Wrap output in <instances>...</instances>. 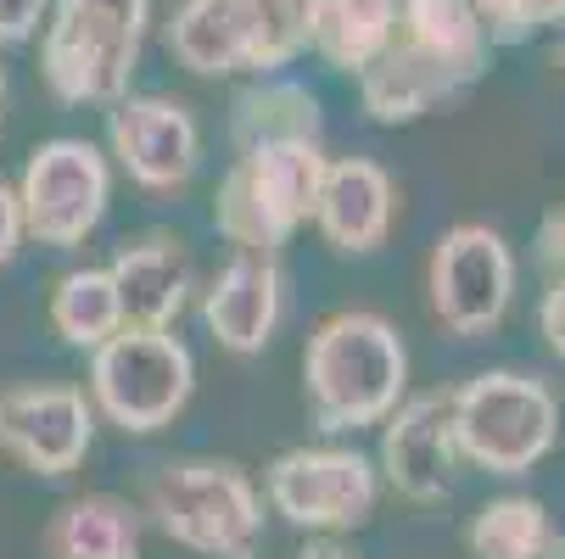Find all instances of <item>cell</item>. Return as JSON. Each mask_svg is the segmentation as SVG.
<instances>
[{
	"label": "cell",
	"instance_id": "obj_1",
	"mask_svg": "<svg viewBox=\"0 0 565 559\" xmlns=\"http://www.w3.org/2000/svg\"><path fill=\"white\" fill-rule=\"evenodd\" d=\"M488 73V29L470 0H397L392 45L359 73V96L375 123H415L465 96Z\"/></svg>",
	"mask_w": 565,
	"mask_h": 559
},
{
	"label": "cell",
	"instance_id": "obj_2",
	"mask_svg": "<svg viewBox=\"0 0 565 559\" xmlns=\"http://www.w3.org/2000/svg\"><path fill=\"white\" fill-rule=\"evenodd\" d=\"M403 386H409V353L381 313L348 308L308 336L302 391L319 431L381 426L403 404Z\"/></svg>",
	"mask_w": 565,
	"mask_h": 559
},
{
	"label": "cell",
	"instance_id": "obj_3",
	"mask_svg": "<svg viewBox=\"0 0 565 559\" xmlns=\"http://www.w3.org/2000/svg\"><path fill=\"white\" fill-rule=\"evenodd\" d=\"M326 146L319 140H264L235 151L230 174L213 196V224L235 252L275 258L291 235L313 218L319 180H326Z\"/></svg>",
	"mask_w": 565,
	"mask_h": 559
},
{
	"label": "cell",
	"instance_id": "obj_4",
	"mask_svg": "<svg viewBox=\"0 0 565 559\" xmlns=\"http://www.w3.org/2000/svg\"><path fill=\"white\" fill-rule=\"evenodd\" d=\"M146 515L202 559H258L264 498L235 459H174L146 482Z\"/></svg>",
	"mask_w": 565,
	"mask_h": 559
},
{
	"label": "cell",
	"instance_id": "obj_5",
	"mask_svg": "<svg viewBox=\"0 0 565 559\" xmlns=\"http://www.w3.org/2000/svg\"><path fill=\"white\" fill-rule=\"evenodd\" d=\"M151 0H56L45 29V85L85 107V101H124L140 67Z\"/></svg>",
	"mask_w": 565,
	"mask_h": 559
},
{
	"label": "cell",
	"instance_id": "obj_6",
	"mask_svg": "<svg viewBox=\"0 0 565 559\" xmlns=\"http://www.w3.org/2000/svg\"><path fill=\"white\" fill-rule=\"evenodd\" d=\"M559 431V404L543 375L488 369L454 391V442L488 475L532 470Z\"/></svg>",
	"mask_w": 565,
	"mask_h": 559
},
{
	"label": "cell",
	"instance_id": "obj_7",
	"mask_svg": "<svg viewBox=\"0 0 565 559\" xmlns=\"http://www.w3.org/2000/svg\"><path fill=\"white\" fill-rule=\"evenodd\" d=\"M196 386V364L191 347L174 331H135L124 325L113 342L96 347L90 364V391L113 426L124 431H163Z\"/></svg>",
	"mask_w": 565,
	"mask_h": 559
},
{
	"label": "cell",
	"instance_id": "obj_8",
	"mask_svg": "<svg viewBox=\"0 0 565 559\" xmlns=\"http://www.w3.org/2000/svg\"><path fill=\"white\" fill-rule=\"evenodd\" d=\"M107 191H113L107 157L90 140H45L29 157L23 191H18L23 235H34L40 247H62V252L78 247L102 224Z\"/></svg>",
	"mask_w": 565,
	"mask_h": 559
},
{
	"label": "cell",
	"instance_id": "obj_9",
	"mask_svg": "<svg viewBox=\"0 0 565 559\" xmlns=\"http://www.w3.org/2000/svg\"><path fill=\"white\" fill-rule=\"evenodd\" d=\"M275 515L302 531H353L375 509V464L359 448H291L264 475Z\"/></svg>",
	"mask_w": 565,
	"mask_h": 559
},
{
	"label": "cell",
	"instance_id": "obj_10",
	"mask_svg": "<svg viewBox=\"0 0 565 559\" xmlns=\"http://www.w3.org/2000/svg\"><path fill=\"white\" fill-rule=\"evenodd\" d=\"M426 291H431V313L454 336L493 331L504 319V308H510V291H515L510 241L488 224H454L431 252Z\"/></svg>",
	"mask_w": 565,
	"mask_h": 559
},
{
	"label": "cell",
	"instance_id": "obj_11",
	"mask_svg": "<svg viewBox=\"0 0 565 559\" xmlns=\"http://www.w3.org/2000/svg\"><path fill=\"white\" fill-rule=\"evenodd\" d=\"M454 391H415L386 415L381 431V470L397 498L409 504H437L448 498L454 482Z\"/></svg>",
	"mask_w": 565,
	"mask_h": 559
},
{
	"label": "cell",
	"instance_id": "obj_12",
	"mask_svg": "<svg viewBox=\"0 0 565 559\" xmlns=\"http://www.w3.org/2000/svg\"><path fill=\"white\" fill-rule=\"evenodd\" d=\"M96 415L78 386H12L0 391V448L40 475H67L90 453Z\"/></svg>",
	"mask_w": 565,
	"mask_h": 559
},
{
	"label": "cell",
	"instance_id": "obj_13",
	"mask_svg": "<svg viewBox=\"0 0 565 559\" xmlns=\"http://www.w3.org/2000/svg\"><path fill=\"white\" fill-rule=\"evenodd\" d=\"M113 157L124 163V174L146 191H180L196 174L202 157V135L191 107L169 101V96H124L113 101Z\"/></svg>",
	"mask_w": 565,
	"mask_h": 559
},
{
	"label": "cell",
	"instance_id": "obj_14",
	"mask_svg": "<svg viewBox=\"0 0 565 559\" xmlns=\"http://www.w3.org/2000/svg\"><path fill=\"white\" fill-rule=\"evenodd\" d=\"M202 319L218 347L253 358L280 325V264L264 252H235L218 280L202 291Z\"/></svg>",
	"mask_w": 565,
	"mask_h": 559
},
{
	"label": "cell",
	"instance_id": "obj_15",
	"mask_svg": "<svg viewBox=\"0 0 565 559\" xmlns=\"http://www.w3.org/2000/svg\"><path fill=\"white\" fill-rule=\"evenodd\" d=\"M107 275L118 286L124 325H135V331H169L174 319L185 313L191 291H196L191 252L180 241H169V235H146V241L118 247Z\"/></svg>",
	"mask_w": 565,
	"mask_h": 559
},
{
	"label": "cell",
	"instance_id": "obj_16",
	"mask_svg": "<svg viewBox=\"0 0 565 559\" xmlns=\"http://www.w3.org/2000/svg\"><path fill=\"white\" fill-rule=\"evenodd\" d=\"M313 224L337 252H375L392 229V180L370 157H342L326 163L319 180V202H313Z\"/></svg>",
	"mask_w": 565,
	"mask_h": 559
},
{
	"label": "cell",
	"instance_id": "obj_17",
	"mask_svg": "<svg viewBox=\"0 0 565 559\" xmlns=\"http://www.w3.org/2000/svg\"><path fill=\"white\" fill-rule=\"evenodd\" d=\"M169 51L202 73H258V23L247 0H180L169 23Z\"/></svg>",
	"mask_w": 565,
	"mask_h": 559
},
{
	"label": "cell",
	"instance_id": "obj_18",
	"mask_svg": "<svg viewBox=\"0 0 565 559\" xmlns=\"http://www.w3.org/2000/svg\"><path fill=\"white\" fill-rule=\"evenodd\" d=\"M51 559H140V515L113 493L67 498L45 526Z\"/></svg>",
	"mask_w": 565,
	"mask_h": 559
},
{
	"label": "cell",
	"instance_id": "obj_19",
	"mask_svg": "<svg viewBox=\"0 0 565 559\" xmlns=\"http://www.w3.org/2000/svg\"><path fill=\"white\" fill-rule=\"evenodd\" d=\"M397 29V0H313L308 12V45L342 73H364Z\"/></svg>",
	"mask_w": 565,
	"mask_h": 559
},
{
	"label": "cell",
	"instance_id": "obj_20",
	"mask_svg": "<svg viewBox=\"0 0 565 559\" xmlns=\"http://www.w3.org/2000/svg\"><path fill=\"white\" fill-rule=\"evenodd\" d=\"M230 140H235V151L264 146V140H319V96L308 85H297V78L264 73L253 90L235 96Z\"/></svg>",
	"mask_w": 565,
	"mask_h": 559
},
{
	"label": "cell",
	"instance_id": "obj_21",
	"mask_svg": "<svg viewBox=\"0 0 565 559\" xmlns=\"http://www.w3.org/2000/svg\"><path fill=\"white\" fill-rule=\"evenodd\" d=\"M470 553L476 559H565V531L537 498L510 493V498H493L476 509Z\"/></svg>",
	"mask_w": 565,
	"mask_h": 559
},
{
	"label": "cell",
	"instance_id": "obj_22",
	"mask_svg": "<svg viewBox=\"0 0 565 559\" xmlns=\"http://www.w3.org/2000/svg\"><path fill=\"white\" fill-rule=\"evenodd\" d=\"M51 325L62 331V342L73 347H102L124 331V308H118V286L107 269H73L56 280L51 297Z\"/></svg>",
	"mask_w": 565,
	"mask_h": 559
},
{
	"label": "cell",
	"instance_id": "obj_23",
	"mask_svg": "<svg viewBox=\"0 0 565 559\" xmlns=\"http://www.w3.org/2000/svg\"><path fill=\"white\" fill-rule=\"evenodd\" d=\"M470 12L493 40H526L548 23H565V0H470Z\"/></svg>",
	"mask_w": 565,
	"mask_h": 559
},
{
	"label": "cell",
	"instance_id": "obj_24",
	"mask_svg": "<svg viewBox=\"0 0 565 559\" xmlns=\"http://www.w3.org/2000/svg\"><path fill=\"white\" fill-rule=\"evenodd\" d=\"M45 18V0H0V45H23Z\"/></svg>",
	"mask_w": 565,
	"mask_h": 559
},
{
	"label": "cell",
	"instance_id": "obj_25",
	"mask_svg": "<svg viewBox=\"0 0 565 559\" xmlns=\"http://www.w3.org/2000/svg\"><path fill=\"white\" fill-rule=\"evenodd\" d=\"M537 325H543V342L554 347V358H565V269H559V275H554V286L543 291Z\"/></svg>",
	"mask_w": 565,
	"mask_h": 559
},
{
	"label": "cell",
	"instance_id": "obj_26",
	"mask_svg": "<svg viewBox=\"0 0 565 559\" xmlns=\"http://www.w3.org/2000/svg\"><path fill=\"white\" fill-rule=\"evenodd\" d=\"M18 241H23V207H18V191L0 180V264H12Z\"/></svg>",
	"mask_w": 565,
	"mask_h": 559
},
{
	"label": "cell",
	"instance_id": "obj_27",
	"mask_svg": "<svg viewBox=\"0 0 565 559\" xmlns=\"http://www.w3.org/2000/svg\"><path fill=\"white\" fill-rule=\"evenodd\" d=\"M543 258H548L554 269H565V207L543 224Z\"/></svg>",
	"mask_w": 565,
	"mask_h": 559
},
{
	"label": "cell",
	"instance_id": "obj_28",
	"mask_svg": "<svg viewBox=\"0 0 565 559\" xmlns=\"http://www.w3.org/2000/svg\"><path fill=\"white\" fill-rule=\"evenodd\" d=\"M297 559H353L337 537H308L302 548H297Z\"/></svg>",
	"mask_w": 565,
	"mask_h": 559
},
{
	"label": "cell",
	"instance_id": "obj_29",
	"mask_svg": "<svg viewBox=\"0 0 565 559\" xmlns=\"http://www.w3.org/2000/svg\"><path fill=\"white\" fill-rule=\"evenodd\" d=\"M554 62L565 67V29H559V40H554Z\"/></svg>",
	"mask_w": 565,
	"mask_h": 559
},
{
	"label": "cell",
	"instance_id": "obj_30",
	"mask_svg": "<svg viewBox=\"0 0 565 559\" xmlns=\"http://www.w3.org/2000/svg\"><path fill=\"white\" fill-rule=\"evenodd\" d=\"M0 107H7V73H0Z\"/></svg>",
	"mask_w": 565,
	"mask_h": 559
}]
</instances>
